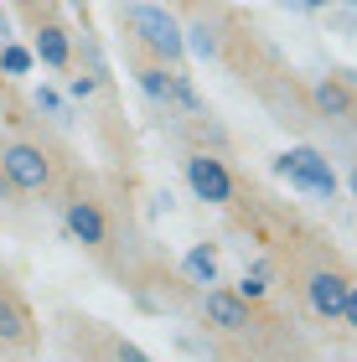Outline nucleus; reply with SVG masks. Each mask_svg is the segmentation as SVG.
<instances>
[{
  "mask_svg": "<svg viewBox=\"0 0 357 362\" xmlns=\"http://www.w3.org/2000/svg\"><path fill=\"white\" fill-rule=\"evenodd\" d=\"M316 104L327 109V114H347V93L336 88V83H321V88H316Z\"/></svg>",
  "mask_w": 357,
  "mask_h": 362,
  "instance_id": "nucleus-13",
  "label": "nucleus"
},
{
  "mask_svg": "<svg viewBox=\"0 0 357 362\" xmlns=\"http://www.w3.org/2000/svg\"><path fill=\"white\" fill-rule=\"evenodd\" d=\"M0 160H6L11 187H21V192H42L47 187V156L42 151H31V145H11Z\"/></svg>",
  "mask_w": 357,
  "mask_h": 362,
  "instance_id": "nucleus-3",
  "label": "nucleus"
},
{
  "mask_svg": "<svg viewBox=\"0 0 357 362\" xmlns=\"http://www.w3.org/2000/svg\"><path fill=\"white\" fill-rule=\"evenodd\" d=\"M37 57L47 62V68H68V37H62L57 26L37 31Z\"/></svg>",
  "mask_w": 357,
  "mask_h": 362,
  "instance_id": "nucleus-8",
  "label": "nucleus"
},
{
  "mask_svg": "<svg viewBox=\"0 0 357 362\" xmlns=\"http://www.w3.org/2000/svg\"><path fill=\"white\" fill-rule=\"evenodd\" d=\"M68 228H73V238H83V243H104V218H99V207H88V202L68 207Z\"/></svg>",
  "mask_w": 357,
  "mask_h": 362,
  "instance_id": "nucleus-6",
  "label": "nucleus"
},
{
  "mask_svg": "<svg viewBox=\"0 0 357 362\" xmlns=\"http://www.w3.org/2000/svg\"><path fill=\"white\" fill-rule=\"evenodd\" d=\"M0 68H6L11 78H26L31 73V52H26V47H16V42H0Z\"/></svg>",
  "mask_w": 357,
  "mask_h": 362,
  "instance_id": "nucleus-11",
  "label": "nucleus"
},
{
  "mask_svg": "<svg viewBox=\"0 0 357 362\" xmlns=\"http://www.w3.org/2000/svg\"><path fill=\"white\" fill-rule=\"evenodd\" d=\"M280 176H290L295 187H305V192H316V197H332L336 192V176H332V166L321 160L311 145H295V151H285L280 156Z\"/></svg>",
  "mask_w": 357,
  "mask_h": 362,
  "instance_id": "nucleus-1",
  "label": "nucleus"
},
{
  "mask_svg": "<svg viewBox=\"0 0 357 362\" xmlns=\"http://www.w3.org/2000/svg\"><path fill=\"white\" fill-rule=\"evenodd\" d=\"M187 181H192V192H197L202 202H228V197H233L228 171H223L218 160H207V156H192L187 160Z\"/></svg>",
  "mask_w": 357,
  "mask_h": 362,
  "instance_id": "nucleus-4",
  "label": "nucleus"
},
{
  "mask_svg": "<svg viewBox=\"0 0 357 362\" xmlns=\"http://www.w3.org/2000/svg\"><path fill=\"white\" fill-rule=\"evenodd\" d=\"M342 316H347V326H352V332H357V285L347 290V305H342Z\"/></svg>",
  "mask_w": 357,
  "mask_h": 362,
  "instance_id": "nucleus-16",
  "label": "nucleus"
},
{
  "mask_svg": "<svg viewBox=\"0 0 357 362\" xmlns=\"http://www.w3.org/2000/svg\"><path fill=\"white\" fill-rule=\"evenodd\" d=\"M171 78H176V73H171ZM171 78L160 73V68H145V73H140V88L151 93V98H171Z\"/></svg>",
  "mask_w": 357,
  "mask_h": 362,
  "instance_id": "nucleus-12",
  "label": "nucleus"
},
{
  "mask_svg": "<svg viewBox=\"0 0 357 362\" xmlns=\"http://www.w3.org/2000/svg\"><path fill=\"white\" fill-rule=\"evenodd\" d=\"M352 192H357V176H352Z\"/></svg>",
  "mask_w": 357,
  "mask_h": 362,
  "instance_id": "nucleus-18",
  "label": "nucleus"
},
{
  "mask_svg": "<svg viewBox=\"0 0 357 362\" xmlns=\"http://www.w3.org/2000/svg\"><path fill=\"white\" fill-rule=\"evenodd\" d=\"M269 285H264V269H254V274H243V285H238V295L243 300H259V295H264Z\"/></svg>",
  "mask_w": 357,
  "mask_h": 362,
  "instance_id": "nucleus-14",
  "label": "nucleus"
},
{
  "mask_svg": "<svg viewBox=\"0 0 357 362\" xmlns=\"http://www.w3.org/2000/svg\"><path fill=\"white\" fill-rule=\"evenodd\" d=\"M192 47L207 57V52H213V31H207V26H192Z\"/></svg>",
  "mask_w": 357,
  "mask_h": 362,
  "instance_id": "nucleus-15",
  "label": "nucleus"
},
{
  "mask_svg": "<svg viewBox=\"0 0 357 362\" xmlns=\"http://www.w3.org/2000/svg\"><path fill=\"white\" fill-rule=\"evenodd\" d=\"M207 316H213L218 326H228V332L249 326V310H243V300H233V295H223V290H213V295H207Z\"/></svg>",
  "mask_w": 357,
  "mask_h": 362,
  "instance_id": "nucleus-7",
  "label": "nucleus"
},
{
  "mask_svg": "<svg viewBox=\"0 0 357 362\" xmlns=\"http://www.w3.org/2000/svg\"><path fill=\"white\" fill-rule=\"evenodd\" d=\"M187 274L197 279V285H218V259H213V249H192L187 254Z\"/></svg>",
  "mask_w": 357,
  "mask_h": 362,
  "instance_id": "nucleus-10",
  "label": "nucleus"
},
{
  "mask_svg": "<svg viewBox=\"0 0 357 362\" xmlns=\"http://www.w3.org/2000/svg\"><path fill=\"white\" fill-rule=\"evenodd\" d=\"M26 310L21 305H16V300H0V337H6V341H21L26 337Z\"/></svg>",
  "mask_w": 357,
  "mask_h": 362,
  "instance_id": "nucleus-9",
  "label": "nucleus"
},
{
  "mask_svg": "<svg viewBox=\"0 0 357 362\" xmlns=\"http://www.w3.org/2000/svg\"><path fill=\"white\" fill-rule=\"evenodd\" d=\"M347 279L342 274H316L311 279V305L321 310V316H342V305H347Z\"/></svg>",
  "mask_w": 357,
  "mask_h": 362,
  "instance_id": "nucleus-5",
  "label": "nucleus"
},
{
  "mask_svg": "<svg viewBox=\"0 0 357 362\" xmlns=\"http://www.w3.org/2000/svg\"><path fill=\"white\" fill-rule=\"evenodd\" d=\"M305 6H311V11H321V6H332V0H305Z\"/></svg>",
  "mask_w": 357,
  "mask_h": 362,
  "instance_id": "nucleus-17",
  "label": "nucleus"
},
{
  "mask_svg": "<svg viewBox=\"0 0 357 362\" xmlns=\"http://www.w3.org/2000/svg\"><path fill=\"white\" fill-rule=\"evenodd\" d=\"M129 21H135V31L145 37V47H156L160 57H182V26H176L166 11H156V6H140L135 16H129Z\"/></svg>",
  "mask_w": 357,
  "mask_h": 362,
  "instance_id": "nucleus-2",
  "label": "nucleus"
}]
</instances>
